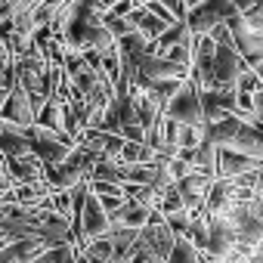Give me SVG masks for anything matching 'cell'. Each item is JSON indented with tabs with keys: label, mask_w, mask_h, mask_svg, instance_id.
Listing matches in <instances>:
<instances>
[{
	"label": "cell",
	"mask_w": 263,
	"mask_h": 263,
	"mask_svg": "<svg viewBox=\"0 0 263 263\" xmlns=\"http://www.w3.org/2000/svg\"><path fill=\"white\" fill-rule=\"evenodd\" d=\"M37 127L50 130V134H65V105L59 99H50L37 115Z\"/></svg>",
	"instance_id": "obj_9"
},
{
	"label": "cell",
	"mask_w": 263,
	"mask_h": 263,
	"mask_svg": "<svg viewBox=\"0 0 263 263\" xmlns=\"http://www.w3.org/2000/svg\"><path fill=\"white\" fill-rule=\"evenodd\" d=\"M183 84H186V81H146V78H137V81H134V87H140L143 93H149L152 99H158L164 108L174 102V96L180 93Z\"/></svg>",
	"instance_id": "obj_8"
},
{
	"label": "cell",
	"mask_w": 263,
	"mask_h": 263,
	"mask_svg": "<svg viewBox=\"0 0 263 263\" xmlns=\"http://www.w3.org/2000/svg\"><path fill=\"white\" fill-rule=\"evenodd\" d=\"M96 180L124 186V164H118V161H102V164H96V171H93V177H90L87 183H96Z\"/></svg>",
	"instance_id": "obj_11"
},
{
	"label": "cell",
	"mask_w": 263,
	"mask_h": 263,
	"mask_svg": "<svg viewBox=\"0 0 263 263\" xmlns=\"http://www.w3.org/2000/svg\"><path fill=\"white\" fill-rule=\"evenodd\" d=\"M251 124H260V127H263V90L254 96V115H251Z\"/></svg>",
	"instance_id": "obj_17"
},
{
	"label": "cell",
	"mask_w": 263,
	"mask_h": 263,
	"mask_svg": "<svg viewBox=\"0 0 263 263\" xmlns=\"http://www.w3.org/2000/svg\"><path fill=\"white\" fill-rule=\"evenodd\" d=\"M211 186H214V180H208V177H201V174H189L186 180L177 183V189H180L183 204H186L189 214H204V211H208Z\"/></svg>",
	"instance_id": "obj_4"
},
{
	"label": "cell",
	"mask_w": 263,
	"mask_h": 263,
	"mask_svg": "<svg viewBox=\"0 0 263 263\" xmlns=\"http://www.w3.org/2000/svg\"><path fill=\"white\" fill-rule=\"evenodd\" d=\"M214 65H217V44L211 37H195L192 41V81L208 90L214 81Z\"/></svg>",
	"instance_id": "obj_3"
},
{
	"label": "cell",
	"mask_w": 263,
	"mask_h": 263,
	"mask_svg": "<svg viewBox=\"0 0 263 263\" xmlns=\"http://www.w3.org/2000/svg\"><path fill=\"white\" fill-rule=\"evenodd\" d=\"M254 171H260V161H254L241 152H232V149H220V180H238Z\"/></svg>",
	"instance_id": "obj_6"
},
{
	"label": "cell",
	"mask_w": 263,
	"mask_h": 263,
	"mask_svg": "<svg viewBox=\"0 0 263 263\" xmlns=\"http://www.w3.org/2000/svg\"><path fill=\"white\" fill-rule=\"evenodd\" d=\"M71 208H74V198L71 192H53V211L65 220H71Z\"/></svg>",
	"instance_id": "obj_15"
},
{
	"label": "cell",
	"mask_w": 263,
	"mask_h": 263,
	"mask_svg": "<svg viewBox=\"0 0 263 263\" xmlns=\"http://www.w3.org/2000/svg\"><path fill=\"white\" fill-rule=\"evenodd\" d=\"M0 155H7V158L31 155L28 130H22V127H16V124H0Z\"/></svg>",
	"instance_id": "obj_5"
},
{
	"label": "cell",
	"mask_w": 263,
	"mask_h": 263,
	"mask_svg": "<svg viewBox=\"0 0 263 263\" xmlns=\"http://www.w3.org/2000/svg\"><path fill=\"white\" fill-rule=\"evenodd\" d=\"M84 254H87L93 263H111V260H115V241H111V235L90 241V245L84 248Z\"/></svg>",
	"instance_id": "obj_12"
},
{
	"label": "cell",
	"mask_w": 263,
	"mask_h": 263,
	"mask_svg": "<svg viewBox=\"0 0 263 263\" xmlns=\"http://www.w3.org/2000/svg\"><path fill=\"white\" fill-rule=\"evenodd\" d=\"M146 10H149L152 16H158L161 22H167V25H177V16H174V10H171L167 4H161V0H146Z\"/></svg>",
	"instance_id": "obj_16"
},
{
	"label": "cell",
	"mask_w": 263,
	"mask_h": 263,
	"mask_svg": "<svg viewBox=\"0 0 263 263\" xmlns=\"http://www.w3.org/2000/svg\"><path fill=\"white\" fill-rule=\"evenodd\" d=\"M167 263H204V254H201L189 238H177L174 254H171V260H167Z\"/></svg>",
	"instance_id": "obj_13"
},
{
	"label": "cell",
	"mask_w": 263,
	"mask_h": 263,
	"mask_svg": "<svg viewBox=\"0 0 263 263\" xmlns=\"http://www.w3.org/2000/svg\"><path fill=\"white\" fill-rule=\"evenodd\" d=\"M167 118L177 121V124H186V127H201L208 130V121H204V90L189 78L180 93L174 96V102L167 105Z\"/></svg>",
	"instance_id": "obj_1"
},
{
	"label": "cell",
	"mask_w": 263,
	"mask_h": 263,
	"mask_svg": "<svg viewBox=\"0 0 263 263\" xmlns=\"http://www.w3.org/2000/svg\"><path fill=\"white\" fill-rule=\"evenodd\" d=\"M204 263H208V257H204Z\"/></svg>",
	"instance_id": "obj_20"
},
{
	"label": "cell",
	"mask_w": 263,
	"mask_h": 263,
	"mask_svg": "<svg viewBox=\"0 0 263 263\" xmlns=\"http://www.w3.org/2000/svg\"><path fill=\"white\" fill-rule=\"evenodd\" d=\"M0 121H4V124H16L22 130H31L37 124V111H34V102H31L25 87H16L4 102H0Z\"/></svg>",
	"instance_id": "obj_2"
},
{
	"label": "cell",
	"mask_w": 263,
	"mask_h": 263,
	"mask_svg": "<svg viewBox=\"0 0 263 263\" xmlns=\"http://www.w3.org/2000/svg\"><path fill=\"white\" fill-rule=\"evenodd\" d=\"M34 263H53V260H50V254H47V257H41V260H34Z\"/></svg>",
	"instance_id": "obj_19"
},
{
	"label": "cell",
	"mask_w": 263,
	"mask_h": 263,
	"mask_svg": "<svg viewBox=\"0 0 263 263\" xmlns=\"http://www.w3.org/2000/svg\"><path fill=\"white\" fill-rule=\"evenodd\" d=\"M263 90V81H260V74L254 71V68H248L241 78H238V84H235V93H245V96H257Z\"/></svg>",
	"instance_id": "obj_14"
},
{
	"label": "cell",
	"mask_w": 263,
	"mask_h": 263,
	"mask_svg": "<svg viewBox=\"0 0 263 263\" xmlns=\"http://www.w3.org/2000/svg\"><path fill=\"white\" fill-rule=\"evenodd\" d=\"M161 174V164H130L124 167V186H152Z\"/></svg>",
	"instance_id": "obj_10"
},
{
	"label": "cell",
	"mask_w": 263,
	"mask_h": 263,
	"mask_svg": "<svg viewBox=\"0 0 263 263\" xmlns=\"http://www.w3.org/2000/svg\"><path fill=\"white\" fill-rule=\"evenodd\" d=\"M130 22H134L137 34H143V37H146V41H152V44H158V41H161V34L171 28L167 22H161L158 16H152V13L146 10V4H140V10L130 16Z\"/></svg>",
	"instance_id": "obj_7"
},
{
	"label": "cell",
	"mask_w": 263,
	"mask_h": 263,
	"mask_svg": "<svg viewBox=\"0 0 263 263\" xmlns=\"http://www.w3.org/2000/svg\"><path fill=\"white\" fill-rule=\"evenodd\" d=\"M130 263H164V260H155V257H134Z\"/></svg>",
	"instance_id": "obj_18"
}]
</instances>
